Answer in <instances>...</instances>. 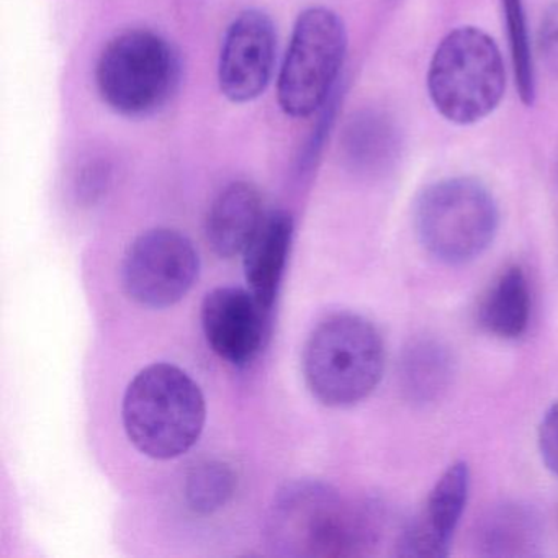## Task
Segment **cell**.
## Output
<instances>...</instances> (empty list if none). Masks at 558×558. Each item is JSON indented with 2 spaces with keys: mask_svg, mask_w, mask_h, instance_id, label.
I'll list each match as a JSON object with an SVG mask.
<instances>
[{
  "mask_svg": "<svg viewBox=\"0 0 558 558\" xmlns=\"http://www.w3.org/2000/svg\"><path fill=\"white\" fill-rule=\"evenodd\" d=\"M537 47L547 70L558 77V2L551 4L542 19Z\"/></svg>",
  "mask_w": 558,
  "mask_h": 558,
  "instance_id": "obj_20",
  "label": "cell"
},
{
  "mask_svg": "<svg viewBox=\"0 0 558 558\" xmlns=\"http://www.w3.org/2000/svg\"><path fill=\"white\" fill-rule=\"evenodd\" d=\"M453 377V359L449 349L436 339H420L401 359V387L414 404L439 400Z\"/></svg>",
  "mask_w": 558,
  "mask_h": 558,
  "instance_id": "obj_17",
  "label": "cell"
},
{
  "mask_svg": "<svg viewBox=\"0 0 558 558\" xmlns=\"http://www.w3.org/2000/svg\"><path fill=\"white\" fill-rule=\"evenodd\" d=\"M293 225L289 211H270L244 251V276L247 289L257 300L272 310L292 250Z\"/></svg>",
  "mask_w": 558,
  "mask_h": 558,
  "instance_id": "obj_12",
  "label": "cell"
},
{
  "mask_svg": "<svg viewBox=\"0 0 558 558\" xmlns=\"http://www.w3.org/2000/svg\"><path fill=\"white\" fill-rule=\"evenodd\" d=\"M385 371V345L364 316L338 313L316 326L303 351V374L313 397L331 408L361 403Z\"/></svg>",
  "mask_w": 558,
  "mask_h": 558,
  "instance_id": "obj_3",
  "label": "cell"
},
{
  "mask_svg": "<svg viewBox=\"0 0 558 558\" xmlns=\"http://www.w3.org/2000/svg\"><path fill=\"white\" fill-rule=\"evenodd\" d=\"M378 518L372 505H352L325 483L296 482L277 495L267 537L274 550L289 557H349L374 545Z\"/></svg>",
  "mask_w": 558,
  "mask_h": 558,
  "instance_id": "obj_1",
  "label": "cell"
},
{
  "mask_svg": "<svg viewBox=\"0 0 558 558\" xmlns=\"http://www.w3.org/2000/svg\"><path fill=\"white\" fill-rule=\"evenodd\" d=\"M400 146V132L393 120L377 110L355 113L342 132V158L359 174L388 171L397 161Z\"/></svg>",
  "mask_w": 558,
  "mask_h": 558,
  "instance_id": "obj_15",
  "label": "cell"
},
{
  "mask_svg": "<svg viewBox=\"0 0 558 558\" xmlns=\"http://www.w3.org/2000/svg\"><path fill=\"white\" fill-rule=\"evenodd\" d=\"M508 24L509 47H511L512 66H514L515 84L519 96L525 106L535 100L534 61L529 45L527 24L522 0H501Z\"/></svg>",
  "mask_w": 558,
  "mask_h": 558,
  "instance_id": "obj_19",
  "label": "cell"
},
{
  "mask_svg": "<svg viewBox=\"0 0 558 558\" xmlns=\"http://www.w3.org/2000/svg\"><path fill=\"white\" fill-rule=\"evenodd\" d=\"M499 211L492 192L470 178L429 185L414 207V227L424 250L447 266L482 256L495 240Z\"/></svg>",
  "mask_w": 558,
  "mask_h": 558,
  "instance_id": "obj_5",
  "label": "cell"
},
{
  "mask_svg": "<svg viewBox=\"0 0 558 558\" xmlns=\"http://www.w3.org/2000/svg\"><path fill=\"white\" fill-rule=\"evenodd\" d=\"M541 545V519L521 502L493 506L476 524L475 547L483 557H532Z\"/></svg>",
  "mask_w": 558,
  "mask_h": 558,
  "instance_id": "obj_14",
  "label": "cell"
},
{
  "mask_svg": "<svg viewBox=\"0 0 558 558\" xmlns=\"http://www.w3.org/2000/svg\"><path fill=\"white\" fill-rule=\"evenodd\" d=\"M122 417L126 436L140 452L169 460L201 439L207 404L201 387L182 368L153 364L126 388Z\"/></svg>",
  "mask_w": 558,
  "mask_h": 558,
  "instance_id": "obj_2",
  "label": "cell"
},
{
  "mask_svg": "<svg viewBox=\"0 0 558 558\" xmlns=\"http://www.w3.org/2000/svg\"><path fill=\"white\" fill-rule=\"evenodd\" d=\"M276 63V31L269 15L246 11L228 27L218 61V83L231 102L257 99L269 86Z\"/></svg>",
  "mask_w": 558,
  "mask_h": 558,
  "instance_id": "obj_9",
  "label": "cell"
},
{
  "mask_svg": "<svg viewBox=\"0 0 558 558\" xmlns=\"http://www.w3.org/2000/svg\"><path fill=\"white\" fill-rule=\"evenodd\" d=\"M109 184V171L104 165H93L83 172L77 194L83 201L96 202L106 192Z\"/></svg>",
  "mask_w": 558,
  "mask_h": 558,
  "instance_id": "obj_22",
  "label": "cell"
},
{
  "mask_svg": "<svg viewBox=\"0 0 558 558\" xmlns=\"http://www.w3.org/2000/svg\"><path fill=\"white\" fill-rule=\"evenodd\" d=\"M469 492V465L452 463L430 489L423 511L398 535L397 554L416 558L447 557L453 532L465 511Z\"/></svg>",
  "mask_w": 558,
  "mask_h": 558,
  "instance_id": "obj_11",
  "label": "cell"
},
{
  "mask_svg": "<svg viewBox=\"0 0 558 558\" xmlns=\"http://www.w3.org/2000/svg\"><path fill=\"white\" fill-rule=\"evenodd\" d=\"M345 48L348 35L336 12L312 8L300 15L277 86L287 116L305 119L326 106L335 94Z\"/></svg>",
  "mask_w": 558,
  "mask_h": 558,
  "instance_id": "obj_6",
  "label": "cell"
},
{
  "mask_svg": "<svg viewBox=\"0 0 558 558\" xmlns=\"http://www.w3.org/2000/svg\"><path fill=\"white\" fill-rule=\"evenodd\" d=\"M201 260L192 241L169 228L140 234L126 251L122 282L126 295L148 308L181 302L198 277Z\"/></svg>",
  "mask_w": 558,
  "mask_h": 558,
  "instance_id": "obj_8",
  "label": "cell"
},
{
  "mask_svg": "<svg viewBox=\"0 0 558 558\" xmlns=\"http://www.w3.org/2000/svg\"><path fill=\"white\" fill-rule=\"evenodd\" d=\"M96 77L100 96L116 112L148 116L165 106L178 84V54L158 34L126 32L107 45Z\"/></svg>",
  "mask_w": 558,
  "mask_h": 558,
  "instance_id": "obj_7",
  "label": "cell"
},
{
  "mask_svg": "<svg viewBox=\"0 0 558 558\" xmlns=\"http://www.w3.org/2000/svg\"><path fill=\"white\" fill-rule=\"evenodd\" d=\"M538 450L545 466L558 476V401L542 417L538 426Z\"/></svg>",
  "mask_w": 558,
  "mask_h": 558,
  "instance_id": "obj_21",
  "label": "cell"
},
{
  "mask_svg": "<svg viewBox=\"0 0 558 558\" xmlns=\"http://www.w3.org/2000/svg\"><path fill=\"white\" fill-rule=\"evenodd\" d=\"M236 473L227 463L210 460L189 473L185 499L197 514H211L228 505L236 492Z\"/></svg>",
  "mask_w": 558,
  "mask_h": 558,
  "instance_id": "obj_18",
  "label": "cell"
},
{
  "mask_svg": "<svg viewBox=\"0 0 558 558\" xmlns=\"http://www.w3.org/2000/svg\"><path fill=\"white\" fill-rule=\"evenodd\" d=\"M531 319V292L521 267L512 266L499 276L483 299L478 322L485 331L501 339L524 335Z\"/></svg>",
  "mask_w": 558,
  "mask_h": 558,
  "instance_id": "obj_16",
  "label": "cell"
},
{
  "mask_svg": "<svg viewBox=\"0 0 558 558\" xmlns=\"http://www.w3.org/2000/svg\"><path fill=\"white\" fill-rule=\"evenodd\" d=\"M269 315L270 310L250 289L220 287L202 303V328L211 351L241 367L253 362L264 348Z\"/></svg>",
  "mask_w": 558,
  "mask_h": 558,
  "instance_id": "obj_10",
  "label": "cell"
},
{
  "mask_svg": "<svg viewBox=\"0 0 558 558\" xmlns=\"http://www.w3.org/2000/svg\"><path fill=\"white\" fill-rule=\"evenodd\" d=\"M505 63L495 40L475 27L450 32L434 53L427 90L437 112L457 125H472L501 102Z\"/></svg>",
  "mask_w": 558,
  "mask_h": 558,
  "instance_id": "obj_4",
  "label": "cell"
},
{
  "mask_svg": "<svg viewBox=\"0 0 558 558\" xmlns=\"http://www.w3.org/2000/svg\"><path fill=\"white\" fill-rule=\"evenodd\" d=\"M263 201L250 182H233L218 194L207 217V240L225 259L244 254L263 223Z\"/></svg>",
  "mask_w": 558,
  "mask_h": 558,
  "instance_id": "obj_13",
  "label": "cell"
}]
</instances>
